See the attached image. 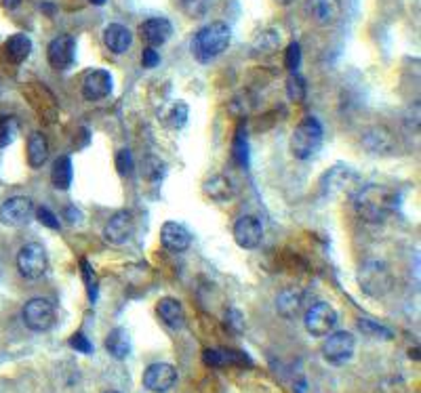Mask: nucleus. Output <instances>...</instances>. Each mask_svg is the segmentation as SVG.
Returning a JSON list of instances; mask_svg holds the SVG:
<instances>
[{
  "instance_id": "nucleus-1",
  "label": "nucleus",
  "mask_w": 421,
  "mask_h": 393,
  "mask_svg": "<svg viewBox=\"0 0 421 393\" xmlns=\"http://www.w3.org/2000/svg\"><path fill=\"white\" fill-rule=\"evenodd\" d=\"M356 215L367 221V223H385L394 215L398 196L392 187L379 185V183H369L358 187V192L352 198Z\"/></svg>"
},
{
  "instance_id": "nucleus-3",
  "label": "nucleus",
  "mask_w": 421,
  "mask_h": 393,
  "mask_svg": "<svg viewBox=\"0 0 421 393\" xmlns=\"http://www.w3.org/2000/svg\"><path fill=\"white\" fill-rule=\"evenodd\" d=\"M356 278H358L360 290L373 299L388 295L394 286V276H392L390 265L385 261H379V259H369V261L363 263Z\"/></svg>"
},
{
  "instance_id": "nucleus-2",
  "label": "nucleus",
  "mask_w": 421,
  "mask_h": 393,
  "mask_svg": "<svg viewBox=\"0 0 421 393\" xmlns=\"http://www.w3.org/2000/svg\"><path fill=\"white\" fill-rule=\"evenodd\" d=\"M230 38H232L230 26L224 21H213L196 32V36L192 41V55L200 63H207V61L219 57L230 46Z\"/></svg>"
},
{
  "instance_id": "nucleus-12",
  "label": "nucleus",
  "mask_w": 421,
  "mask_h": 393,
  "mask_svg": "<svg viewBox=\"0 0 421 393\" xmlns=\"http://www.w3.org/2000/svg\"><path fill=\"white\" fill-rule=\"evenodd\" d=\"M234 242L244 251H255L264 240V225L253 215H244L234 223Z\"/></svg>"
},
{
  "instance_id": "nucleus-28",
  "label": "nucleus",
  "mask_w": 421,
  "mask_h": 393,
  "mask_svg": "<svg viewBox=\"0 0 421 393\" xmlns=\"http://www.w3.org/2000/svg\"><path fill=\"white\" fill-rule=\"evenodd\" d=\"M6 53L15 63H24L32 53V41L26 34H13L6 41Z\"/></svg>"
},
{
  "instance_id": "nucleus-8",
  "label": "nucleus",
  "mask_w": 421,
  "mask_h": 393,
  "mask_svg": "<svg viewBox=\"0 0 421 393\" xmlns=\"http://www.w3.org/2000/svg\"><path fill=\"white\" fill-rule=\"evenodd\" d=\"M358 181V175L348 164H335L321 177V196L323 198H337L348 192Z\"/></svg>"
},
{
  "instance_id": "nucleus-36",
  "label": "nucleus",
  "mask_w": 421,
  "mask_h": 393,
  "mask_svg": "<svg viewBox=\"0 0 421 393\" xmlns=\"http://www.w3.org/2000/svg\"><path fill=\"white\" fill-rule=\"evenodd\" d=\"M116 171L118 175L123 177H131L133 171H135V160H133V154L129 150H123L116 154Z\"/></svg>"
},
{
  "instance_id": "nucleus-9",
  "label": "nucleus",
  "mask_w": 421,
  "mask_h": 393,
  "mask_svg": "<svg viewBox=\"0 0 421 393\" xmlns=\"http://www.w3.org/2000/svg\"><path fill=\"white\" fill-rule=\"evenodd\" d=\"M34 202L28 196H13L0 206V223L4 227H24L34 217Z\"/></svg>"
},
{
  "instance_id": "nucleus-35",
  "label": "nucleus",
  "mask_w": 421,
  "mask_h": 393,
  "mask_svg": "<svg viewBox=\"0 0 421 393\" xmlns=\"http://www.w3.org/2000/svg\"><path fill=\"white\" fill-rule=\"evenodd\" d=\"M180 2L187 17H202L213 4V0H180Z\"/></svg>"
},
{
  "instance_id": "nucleus-30",
  "label": "nucleus",
  "mask_w": 421,
  "mask_h": 393,
  "mask_svg": "<svg viewBox=\"0 0 421 393\" xmlns=\"http://www.w3.org/2000/svg\"><path fill=\"white\" fill-rule=\"evenodd\" d=\"M279 43H281V36L274 32V30H264L257 41L253 43L255 46V53H261V55H270L279 48Z\"/></svg>"
},
{
  "instance_id": "nucleus-5",
  "label": "nucleus",
  "mask_w": 421,
  "mask_h": 393,
  "mask_svg": "<svg viewBox=\"0 0 421 393\" xmlns=\"http://www.w3.org/2000/svg\"><path fill=\"white\" fill-rule=\"evenodd\" d=\"M24 324L32 330V332H47L55 326L57 322V311H55V305L45 299V297H34L30 299L24 311Z\"/></svg>"
},
{
  "instance_id": "nucleus-34",
  "label": "nucleus",
  "mask_w": 421,
  "mask_h": 393,
  "mask_svg": "<svg viewBox=\"0 0 421 393\" xmlns=\"http://www.w3.org/2000/svg\"><path fill=\"white\" fill-rule=\"evenodd\" d=\"M301 44L299 43H291L286 46V53H284V68L293 74V72H297L299 70V66H301Z\"/></svg>"
},
{
  "instance_id": "nucleus-42",
  "label": "nucleus",
  "mask_w": 421,
  "mask_h": 393,
  "mask_svg": "<svg viewBox=\"0 0 421 393\" xmlns=\"http://www.w3.org/2000/svg\"><path fill=\"white\" fill-rule=\"evenodd\" d=\"M83 271H85V280H87V288H89L91 301H95V288H97V284H95V273L91 271L89 263L85 261V259H83Z\"/></svg>"
},
{
  "instance_id": "nucleus-37",
  "label": "nucleus",
  "mask_w": 421,
  "mask_h": 393,
  "mask_svg": "<svg viewBox=\"0 0 421 393\" xmlns=\"http://www.w3.org/2000/svg\"><path fill=\"white\" fill-rule=\"evenodd\" d=\"M356 324H358V328L365 335H371V337H377V339H392V332L385 326H379V324H375L371 320H358Z\"/></svg>"
},
{
  "instance_id": "nucleus-29",
  "label": "nucleus",
  "mask_w": 421,
  "mask_h": 393,
  "mask_svg": "<svg viewBox=\"0 0 421 393\" xmlns=\"http://www.w3.org/2000/svg\"><path fill=\"white\" fill-rule=\"evenodd\" d=\"M232 158L238 167L246 169L249 167V141H246V132L238 129L234 137V147H232Z\"/></svg>"
},
{
  "instance_id": "nucleus-15",
  "label": "nucleus",
  "mask_w": 421,
  "mask_h": 393,
  "mask_svg": "<svg viewBox=\"0 0 421 393\" xmlns=\"http://www.w3.org/2000/svg\"><path fill=\"white\" fill-rule=\"evenodd\" d=\"M160 242L171 253H186L192 244V234L187 231L186 225L177 221H167L160 227Z\"/></svg>"
},
{
  "instance_id": "nucleus-11",
  "label": "nucleus",
  "mask_w": 421,
  "mask_h": 393,
  "mask_svg": "<svg viewBox=\"0 0 421 393\" xmlns=\"http://www.w3.org/2000/svg\"><path fill=\"white\" fill-rule=\"evenodd\" d=\"M141 383L147 392L152 393H167L171 392L177 383V370L173 364H167V362H156V364H150L145 370H143V377H141Z\"/></svg>"
},
{
  "instance_id": "nucleus-46",
  "label": "nucleus",
  "mask_w": 421,
  "mask_h": 393,
  "mask_svg": "<svg viewBox=\"0 0 421 393\" xmlns=\"http://www.w3.org/2000/svg\"><path fill=\"white\" fill-rule=\"evenodd\" d=\"M89 2H93V4H97V6H101V4H105L108 0H89Z\"/></svg>"
},
{
  "instance_id": "nucleus-18",
  "label": "nucleus",
  "mask_w": 421,
  "mask_h": 393,
  "mask_svg": "<svg viewBox=\"0 0 421 393\" xmlns=\"http://www.w3.org/2000/svg\"><path fill=\"white\" fill-rule=\"evenodd\" d=\"M306 9L318 26H331L341 15V0H306Z\"/></svg>"
},
{
  "instance_id": "nucleus-44",
  "label": "nucleus",
  "mask_w": 421,
  "mask_h": 393,
  "mask_svg": "<svg viewBox=\"0 0 421 393\" xmlns=\"http://www.w3.org/2000/svg\"><path fill=\"white\" fill-rule=\"evenodd\" d=\"M19 2H21V0H0V4H2L4 9H9V11L17 9V6H19Z\"/></svg>"
},
{
  "instance_id": "nucleus-43",
  "label": "nucleus",
  "mask_w": 421,
  "mask_h": 393,
  "mask_svg": "<svg viewBox=\"0 0 421 393\" xmlns=\"http://www.w3.org/2000/svg\"><path fill=\"white\" fill-rule=\"evenodd\" d=\"M66 221H68L70 225L78 223V221H80V211H78L76 206H68V209H66Z\"/></svg>"
},
{
  "instance_id": "nucleus-25",
  "label": "nucleus",
  "mask_w": 421,
  "mask_h": 393,
  "mask_svg": "<svg viewBox=\"0 0 421 393\" xmlns=\"http://www.w3.org/2000/svg\"><path fill=\"white\" fill-rule=\"evenodd\" d=\"M301 307H303V293L297 288H286L276 297V311L286 320L299 315Z\"/></svg>"
},
{
  "instance_id": "nucleus-14",
  "label": "nucleus",
  "mask_w": 421,
  "mask_h": 393,
  "mask_svg": "<svg viewBox=\"0 0 421 393\" xmlns=\"http://www.w3.org/2000/svg\"><path fill=\"white\" fill-rule=\"evenodd\" d=\"M133 229H135V221H133V215L129 211H120L116 213L114 217H110V221L105 223L103 227V238L105 242L110 244H125L131 236H133Z\"/></svg>"
},
{
  "instance_id": "nucleus-21",
  "label": "nucleus",
  "mask_w": 421,
  "mask_h": 393,
  "mask_svg": "<svg viewBox=\"0 0 421 393\" xmlns=\"http://www.w3.org/2000/svg\"><path fill=\"white\" fill-rule=\"evenodd\" d=\"M202 362L207 366H213V368H224V366H240V364H249L251 366V360L246 357V353L236 350H224V347H215V350H207L202 353Z\"/></svg>"
},
{
  "instance_id": "nucleus-45",
  "label": "nucleus",
  "mask_w": 421,
  "mask_h": 393,
  "mask_svg": "<svg viewBox=\"0 0 421 393\" xmlns=\"http://www.w3.org/2000/svg\"><path fill=\"white\" fill-rule=\"evenodd\" d=\"M276 4H281V6H286V4H291L293 0H274Z\"/></svg>"
},
{
  "instance_id": "nucleus-32",
  "label": "nucleus",
  "mask_w": 421,
  "mask_h": 393,
  "mask_svg": "<svg viewBox=\"0 0 421 393\" xmlns=\"http://www.w3.org/2000/svg\"><path fill=\"white\" fill-rule=\"evenodd\" d=\"M187 112H189V110H187V105L184 101L173 103L171 110H169V114L165 116L167 127H171V129H182L187 122Z\"/></svg>"
},
{
  "instance_id": "nucleus-6",
  "label": "nucleus",
  "mask_w": 421,
  "mask_h": 393,
  "mask_svg": "<svg viewBox=\"0 0 421 393\" xmlns=\"http://www.w3.org/2000/svg\"><path fill=\"white\" fill-rule=\"evenodd\" d=\"M48 267L47 248L38 242L24 244L17 253V269L26 280H38L45 276Z\"/></svg>"
},
{
  "instance_id": "nucleus-10",
  "label": "nucleus",
  "mask_w": 421,
  "mask_h": 393,
  "mask_svg": "<svg viewBox=\"0 0 421 393\" xmlns=\"http://www.w3.org/2000/svg\"><path fill=\"white\" fill-rule=\"evenodd\" d=\"M303 324H306V330L312 337H327L337 326V311H335V307L323 303V301L314 303L306 311Z\"/></svg>"
},
{
  "instance_id": "nucleus-33",
  "label": "nucleus",
  "mask_w": 421,
  "mask_h": 393,
  "mask_svg": "<svg viewBox=\"0 0 421 393\" xmlns=\"http://www.w3.org/2000/svg\"><path fill=\"white\" fill-rule=\"evenodd\" d=\"M306 93H308V88H306L303 76H301L299 72H293V74L289 76V80H286V95H289V99H293V101H303V99H306Z\"/></svg>"
},
{
  "instance_id": "nucleus-20",
  "label": "nucleus",
  "mask_w": 421,
  "mask_h": 393,
  "mask_svg": "<svg viewBox=\"0 0 421 393\" xmlns=\"http://www.w3.org/2000/svg\"><path fill=\"white\" fill-rule=\"evenodd\" d=\"M103 44L116 53V55H123L131 48L133 44V32L123 26V23H110L105 30H103Z\"/></svg>"
},
{
  "instance_id": "nucleus-16",
  "label": "nucleus",
  "mask_w": 421,
  "mask_h": 393,
  "mask_svg": "<svg viewBox=\"0 0 421 393\" xmlns=\"http://www.w3.org/2000/svg\"><path fill=\"white\" fill-rule=\"evenodd\" d=\"M140 34L143 38V43L152 48L156 46H162L171 38L173 34V23L167 19V17H152V19H145L140 26Z\"/></svg>"
},
{
  "instance_id": "nucleus-39",
  "label": "nucleus",
  "mask_w": 421,
  "mask_h": 393,
  "mask_svg": "<svg viewBox=\"0 0 421 393\" xmlns=\"http://www.w3.org/2000/svg\"><path fill=\"white\" fill-rule=\"evenodd\" d=\"M36 219H38L45 227H48V229H59V219H57V215H55L51 209H47V206H41V209L36 211Z\"/></svg>"
},
{
  "instance_id": "nucleus-23",
  "label": "nucleus",
  "mask_w": 421,
  "mask_h": 393,
  "mask_svg": "<svg viewBox=\"0 0 421 393\" xmlns=\"http://www.w3.org/2000/svg\"><path fill=\"white\" fill-rule=\"evenodd\" d=\"M363 143L367 145V150L371 154H379V156H385V154H392L394 152V139L388 129L383 127H375V129H369L363 137Z\"/></svg>"
},
{
  "instance_id": "nucleus-19",
  "label": "nucleus",
  "mask_w": 421,
  "mask_h": 393,
  "mask_svg": "<svg viewBox=\"0 0 421 393\" xmlns=\"http://www.w3.org/2000/svg\"><path fill=\"white\" fill-rule=\"evenodd\" d=\"M156 311H158V318L171 330H182L186 326V311H184V305L177 299H173V297L160 299L158 305H156Z\"/></svg>"
},
{
  "instance_id": "nucleus-24",
  "label": "nucleus",
  "mask_w": 421,
  "mask_h": 393,
  "mask_svg": "<svg viewBox=\"0 0 421 393\" xmlns=\"http://www.w3.org/2000/svg\"><path fill=\"white\" fill-rule=\"evenodd\" d=\"M48 160V139L45 132L34 131L28 139V164L32 169H41Z\"/></svg>"
},
{
  "instance_id": "nucleus-40",
  "label": "nucleus",
  "mask_w": 421,
  "mask_h": 393,
  "mask_svg": "<svg viewBox=\"0 0 421 393\" xmlns=\"http://www.w3.org/2000/svg\"><path fill=\"white\" fill-rule=\"evenodd\" d=\"M70 345L76 351H80V353H91V351H93V345H91V341L87 339L85 332H76V335L70 339Z\"/></svg>"
},
{
  "instance_id": "nucleus-22",
  "label": "nucleus",
  "mask_w": 421,
  "mask_h": 393,
  "mask_svg": "<svg viewBox=\"0 0 421 393\" xmlns=\"http://www.w3.org/2000/svg\"><path fill=\"white\" fill-rule=\"evenodd\" d=\"M202 192H204L207 198H211V200H215V202H228V200L234 198L236 194L232 181L226 175L209 177V179L202 183Z\"/></svg>"
},
{
  "instance_id": "nucleus-41",
  "label": "nucleus",
  "mask_w": 421,
  "mask_h": 393,
  "mask_svg": "<svg viewBox=\"0 0 421 393\" xmlns=\"http://www.w3.org/2000/svg\"><path fill=\"white\" fill-rule=\"evenodd\" d=\"M160 63V55H158V51L156 48H152V46H145L143 48V53H141V66L143 68H156Z\"/></svg>"
},
{
  "instance_id": "nucleus-47",
  "label": "nucleus",
  "mask_w": 421,
  "mask_h": 393,
  "mask_svg": "<svg viewBox=\"0 0 421 393\" xmlns=\"http://www.w3.org/2000/svg\"><path fill=\"white\" fill-rule=\"evenodd\" d=\"M105 393H120V392H105Z\"/></svg>"
},
{
  "instance_id": "nucleus-4",
  "label": "nucleus",
  "mask_w": 421,
  "mask_h": 393,
  "mask_svg": "<svg viewBox=\"0 0 421 393\" xmlns=\"http://www.w3.org/2000/svg\"><path fill=\"white\" fill-rule=\"evenodd\" d=\"M323 137H325L323 125L314 116L303 118L295 127L293 135H291V152H293V156L297 160H310L321 150Z\"/></svg>"
},
{
  "instance_id": "nucleus-13",
  "label": "nucleus",
  "mask_w": 421,
  "mask_h": 393,
  "mask_svg": "<svg viewBox=\"0 0 421 393\" xmlns=\"http://www.w3.org/2000/svg\"><path fill=\"white\" fill-rule=\"evenodd\" d=\"M76 57V41L68 34H61L53 38L47 46V61L48 66L57 72L68 70L74 63Z\"/></svg>"
},
{
  "instance_id": "nucleus-26",
  "label": "nucleus",
  "mask_w": 421,
  "mask_h": 393,
  "mask_svg": "<svg viewBox=\"0 0 421 393\" xmlns=\"http://www.w3.org/2000/svg\"><path fill=\"white\" fill-rule=\"evenodd\" d=\"M105 350L116 360L129 357V353H131V337H129V332L125 328H114L105 337Z\"/></svg>"
},
{
  "instance_id": "nucleus-27",
  "label": "nucleus",
  "mask_w": 421,
  "mask_h": 393,
  "mask_svg": "<svg viewBox=\"0 0 421 393\" xmlns=\"http://www.w3.org/2000/svg\"><path fill=\"white\" fill-rule=\"evenodd\" d=\"M51 179H53V187L55 189H70L72 185V179H74V169H72V160L70 156H59L53 164V171H51Z\"/></svg>"
},
{
  "instance_id": "nucleus-38",
  "label": "nucleus",
  "mask_w": 421,
  "mask_h": 393,
  "mask_svg": "<svg viewBox=\"0 0 421 393\" xmlns=\"http://www.w3.org/2000/svg\"><path fill=\"white\" fill-rule=\"evenodd\" d=\"M143 169H145V175L150 181H160V177L165 175V162L156 156H147Z\"/></svg>"
},
{
  "instance_id": "nucleus-31",
  "label": "nucleus",
  "mask_w": 421,
  "mask_h": 393,
  "mask_svg": "<svg viewBox=\"0 0 421 393\" xmlns=\"http://www.w3.org/2000/svg\"><path fill=\"white\" fill-rule=\"evenodd\" d=\"M17 132H19V122L17 118L13 116H6L0 120V150L2 147H9L15 139H17Z\"/></svg>"
},
{
  "instance_id": "nucleus-17",
  "label": "nucleus",
  "mask_w": 421,
  "mask_h": 393,
  "mask_svg": "<svg viewBox=\"0 0 421 393\" xmlns=\"http://www.w3.org/2000/svg\"><path fill=\"white\" fill-rule=\"evenodd\" d=\"M112 74L108 70H93L83 80V97L87 101H101L112 93Z\"/></svg>"
},
{
  "instance_id": "nucleus-7",
  "label": "nucleus",
  "mask_w": 421,
  "mask_h": 393,
  "mask_svg": "<svg viewBox=\"0 0 421 393\" xmlns=\"http://www.w3.org/2000/svg\"><path fill=\"white\" fill-rule=\"evenodd\" d=\"M354 350H356V339L352 332L333 330L323 343V357L331 366H341L354 355Z\"/></svg>"
}]
</instances>
